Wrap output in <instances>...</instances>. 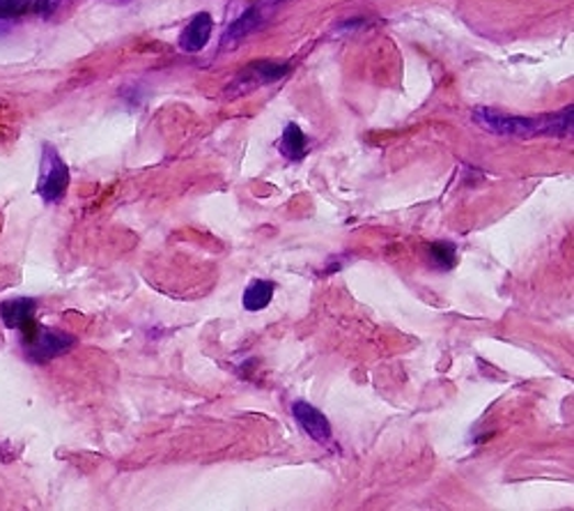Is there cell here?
<instances>
[{"mask_svg":"<svg viewBox=\"0 0 574 511\" xmlns=\"http://www.w3.org/2000/svg\"><path fill=\"white\" fill-rule=\"evenodd\" d=\"M263 25V19H260V12L255 8H249L238 21L228 25V31L223 35V46H234L240 44L244 37H249L253 31H257Z\"/></svg>","mask_w":574,"mask_h":511,"instance_id":"8","label":"cell"},{"mask_svg":"<svg viewBox=\"0 0 574 511\" xmlns=\"http://www.w3.org/2000/svg\"><path fill=\"white\" fill-rule=\"evenodd\" d=\"M280 152L292 162L303 160V155L308 152L306 150V134L301 132V127L297 122H290L285 127L283 139H280Z\"/></svg>","mask_w":574,"mask_h":511,"instance_id":"10","label":"cell"},{"mask_svg":"<svg viewBox=\"0 0 574 511\" xmlns=\"http://www.w3.org/2000/svg\"><path fill=\"white\" fill-rule=\"evenodd\" d=\"M67 187H69V166L58 155L56 148L44 145L42 164H40L37 194L42 196L44 203H51V206H54V203L63 200Z\"/></svg>","mask_w":574,"mask_h":511,"instance_id":"2","label":"cell"},{"mask_svg":"<svg viewBox=\"0 0 574 511\" xmlns=\"http://www.w3.org/2000/svg\"><path fill=\"white\" fill-rule=\"evenodd\" d=\"M292 415L297 424L303 428V433H308L312 441L320 445L331 443V422L327 420L324 413L318 411L316 405H310L308 401H295Z\"/></svg>","mask_w":574,"mask_h":511,"instance_id":"6","label":"cell"},{"mask_svg":"<svg viewBox=\"0 0 574 511\" xmlns=\"http://www.w3.org/2000/svg\"><path fill=\"white\" fill-rule=\"evenodd\" d=\"M212 29H214L212 14H207V12L196 14L187 23V29L179 33V40H177L179 48L185 51V54H198V51H202L207 46V42H210Z\"/></svg>","mask_w":574,"mask_h":511,"instance_id":"7","label":"cell"},{"mask_svg":"<svg viewBox=\"0 0 574 511\" xmlns=\"http://www.w3.org/2000/svg\"><path fill=\"white\" fill-rule=\"evenodd\" d=\"M428 259L437 270H451L457 263V251L451 242H432L428 249Z\"/></svg>","mask_w":574,"mask_h":511,"instance_id":"11","label":"cell"},{"mask_svg":"<svg viewBox=\"0 0 574 511\" xmlns=\"http://www.w3.org/2000/svg\"><path fill=\"white\" fill-rule=\"evenodd\" d=\"M472 118L481 124L485 132L497 137H544V116L542 118H525V116H508L492 109H474Z\"/></svg>","mask_w":574,"mask_h":511,"instance_id":"1","label":"cell"},{"mask_svg":"<svg viewBox=\"0 0 574 511\" xmlns=\"http://www.w3.org/2000/svg\"><path fill=\"white\" fill-rule=\"evenodd\" d=\"M65 6H69V0H35V8L44 19L56 17Z\"/></svg>","mask_w":574,"mask_h":511,"instance_id":"13","label":"cell"},{"mask_svg":"<svg viewBox=\"0 0 574 511\" xmlns=\"http://www.w3.org/2000/svg\"><path fill=\"white\" fill-rule=\"evenodd\" d=\"M274 281H267V279H255L253 284L244 291V309L246 312H263L267 309V306L272 304V297H274Z\"/></svg>","mask_w":574,"mask_h":511,"instance_id":"9","label":"cell"},{"mask_svg":"<svg viewBox=\"0 0 574 511\" xmlns=\"http://www.w3.org/2000/svg\"><path fill=\"white\" fill-rule=\"evenodd\" d=\"M23 346H25V352H29L33 362H48V360H54V357L65 355L74 346V337L67 335V331L48 329V327L40 325V331L35 335V339L29 341V344H23Z\"/></svg>","mask_w":574,"mask_h":511,"instance_id":"5","label":"cell"},{"mask_svg":"<svg viewBox=\"0 0 574 511\" xmlns=\"http://www.w3.org/2000/svg\"><path fill=\"white\" fill-rule=\"evenodd\" d=\"M287 72H290V65H285V63H272V61L251 63L238 76H234L225 93H228V97L249 95L257 88L280 81Z\"/></svg>","mask_w":574,"mask_h":511,"instance_id":"3","label":"cell"},{"mask_svg":"<svg viewBox=\"0 0 574 511\" xmlns=\"http://www.w3.org/2000/svg\"><path fill=\"white\" fill-rule=\"evenodd\" d=\"M35 0H0V19H14L29 12Z\"/></svg>","mask_w":574,"mask_h":511,"instance_id":"12","label":"cell"},{"mask_svg":"<svg viewBox=\"0 0 574 511\" xmlns=\"http://www.w3.org/2000/svg\"><path fill=\"white\" fill-rule=\"evenodd\" d=\"M35 309H37V304L31 297H14V300H5L3 304H0V316H3V323L10 329L21 331L23 344L33 341L40 331V323L35 320Z\"/></svg>","mask_w":574,"mask_h":511,"instance_id":"4","label":"cell"}]
</instances>
